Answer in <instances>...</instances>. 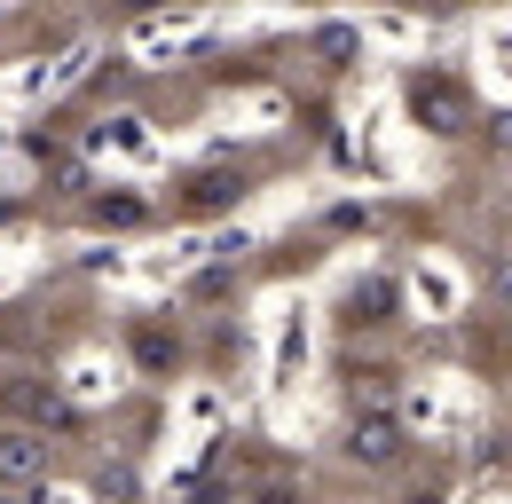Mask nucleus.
I'll return each instance as SVG.
<instances>
[{"label": "nucleus", "instance_id": "2", "mask_svg": "<svg viewBox=\"0 0 512 504\" xmlns=\"http://www.w3.org/2000/svg\"><path fill=\"white\" fill-rule=\"evenodd\" d=\"M418 119H434V134H457L465 126V95L449 79H418Z\"/></svg>", "mask_w": 512, "mask_h": 504}, {"label": "nucleus", "instance_id": "4", "mask_svg": "<svg viewBox=\"0 0 512 504\" xmlns=\"http://www.w3.org/2000/svg\"><path fill=\"white\" fill-rule=\"evenodd\" d=\"M260 504H300V497H284V489H276V497H260Z\"/></svg>", "mask_w": 512, "mask_h": 504}, {"label": "nucleus", "instance_id": "1", "mask_svg": "<svg viewBox=\"0 0 512 504\" xmlns=\"http://www.w3.org/2000/svg\"><path fill=\"white\" fill-rule=\"evenodd\" d=\"M363 465H394L402 457V426L386 418V410H371V418H355V441H347Z\"/></svg>", "mask_w": 512, "mask_h": 504}, {"label": "nucleus", "instance_id": "3", "mask_svg": "<svg viewBox=\"0 0 512 504\" xmlns=\"http://www.w3.org/2000/svg\"><path fill=\"white\" fill-rule=\"evenodd\" d=\"M24 473H40V441L8 434V441H0V481H24Z\"/></svg>", "mask_w": 512, "mask_h": 504}]
</instances>
